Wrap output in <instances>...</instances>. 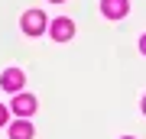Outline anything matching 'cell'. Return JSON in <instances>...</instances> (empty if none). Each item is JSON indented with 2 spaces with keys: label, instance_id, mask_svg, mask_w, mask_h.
<instances>
[{
  "label": "cell",
  "instance_id": "obj_2",
  "mask_svg": "<svg viewBox=\"0 0 146 139\" xmlns=\"http://www.w3.org/2000/svg\"><path fill=\"white\" fill-rule=\"evenodd\" d=\"M49 32H52L55 42H68V39L75 36V23L68 20V16H58L55 23H49Z\"/></svg>",
  "mask_w": 146,
  "mask_h": 139
},
{
  "label": "cell",
  "instance_id": "obj_5",
  "mask_svg": "<svg viewBox=\"0 0 146 139\" xmlns=\"http://www.w3.org/2000/svg\"><path fill=\"white\" fill-rule=\"evenodd\" d=\"M23 81H26V78H23L20 68H7V71L0 74V84H3V91H13V94L23 88Z\"/></svg>",
  "mask_w": 146,
  "mask_h": 139
},
{
  "label": "cell",
  "instance_id": "obj_8",
  "mask_svg": "<svg viewBox=\"0 0 146 139\" xmlns=\"http://www.w3.org/2000/svg\"><path fill=\"white\" fill-rule=\"evenodd\" d=\"M140 52L146 55V32H143V39H140Z\"/></svg>",
  "mask_w": 146,
  "mask_h": 139
},
{
  "label": "cell",
  "instance_id": "obj_6",
  "mask_svg": "<svg viewBox=\"0 0 146 139\" xmlns=\"http://www.w3.org/2000/svg\"><path fill=\"white\" fill-rule=\"evenodd\" d=\"M10 139H33V123H29L26 117L16 120V123L10 126Z\"/></svg>",
  "mask_w": 146,
  "mask_h": 139
},
{
  "label": "cell",
  "instance_id": "obj_11",
  "mask_svg": "<svg viewBox=\"0 0 146 139\" xmlns=\"http://www.w3.org/2000/svg\"><path fill=\"white\" fill-rule=\"evenodd\" d=\"M123 139H133V136H123Z\"/></svg>",
  "mask_w": 146,
  "mask_h": 139
},
{
  "label": "cell",
  "instance_id": "obj_10",
  "mask_svg": "<svg viewBox=\"0 0 146 139\" xmlns=\"http://www.w3.org/2000/svg\"><path fill=\"white\" fill-rule=\"evenodd\" d=\"M52 3H62V0H52Z\"/></svg>",
  "mask_w": 146,
  "mask_h": 139
},
{
  "label": "cell",
  "instance_id": "obj_7",
  "mask_svg": "<svg viewBox=\"0 0 146 139\" xmlns=\"http://www.w3.org/2000/svg\"><path fill=\"white\" fill-rule=\"evenodd\" d=\"M7 120H10V110H7L3 103H0V126H7Z\"/></svg>",
  "mask_w": 146,
  "mask_h": 139
},
{
  "label": "cell",
  "instance_id": "obj_1",
  "mask_svg": "<svg viewBox=\"0 0 146 139\" xmlns=\"http://www.w3.org/2000/svg\"><path fill=\"white\" fill-rule=\"evenodd\" d=\"M20 26H23V32L26 36H39V32H46V13L42 10H26L23 13V20H20Z\"/></svg>",
  "mask_w": 146,
  "mask_h": 139
},
{
  "label": "cell",
  "instance_id": "obj_4",
  "mask_svg": "<svg viewBox=\"0 0 146 139\" xmlns=\"http://www.w3.org/2000/svg\"><path fill=\"white\" fill-rule=\"evenodd\" d=\"M13 113L33 117V113H36V97H33V94H20V91H16V97H13Z\"/></svg>",
  "mask_w": 146,
  "mask_h": 139
},
{
  "label": "cell",
  "instance_id": "obj_9",
  "mask_svg": "<svg viewBox=\"0 0 146 139\" xmlns=\"http://www.w3.org/2000/svg\"><path fill=\"white\" fill-rule=\"evenodd\" d=\"M143 113H146V97H143Z\"/></svg>",
  "mask_w": 146,
  "mask_h": 139
},
{
  "label": "cell",
  "instance_id": "obj_3",
  "mask_svg": "<svg viewBox=\"0 0 146 139\" xmlns=\"http://www.w3.org/2000/svg\"><path fill=\"white\" fill-rule=\"evenodd\" d=\"M101 10H104L107 20H123L127 10H130V0H101Z\"/></svg>",
  "mask_w": 146,
  "mask_h": 139
}]
</instances>
